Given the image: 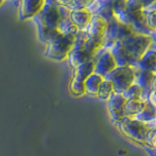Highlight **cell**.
I'll return each mask as SVG.
<instances>
[{
	"label": "cell",
	"instance_id": "obj_1",
	"mask_svg": "<svg viewBox=\"0 0 156 156\" xmlns=\"http://www.w3.org/2000/svg\"><path fill=\"white\" fill-rule=\"evenodd\" d=\"M75 42V36L61 33L55 40L47 45L45 57L53 61L67 60Z\"/></svg>",
	"mask_w": 156,
	"mask_h": 156
},
{
	"label": "cell",
	"instance_id": "obj_2",
	"mask_svg": "<svg viewBox=\"0 0 156 156\" xmlns=\"http://www.w3.org/2000/svg\"><path fill=\"white\" fill-rule=\"evenodd\" d=\"M116 125L125 136L141 144H145L148 132L152 128L148 124L143 123L136 118H130V117H125L119 123H116Z\"/></svg>",
	"mask_w": 156,
	"mask_h": 156
},
{
	"label": "cell",
	"instance_id": "obj_3",
	"mask_svg": "<svg viewBox=\"0 0 156 156\" xmlns=\"http://www.w3.org/2000/svg\"><path fill=\"white\" fill-rule=\"evenodd\" d=\"M136 68L131 66L117 67L111 73L105 77V79L109 80L114 87L115 93H123L129 87L135 84L136 81Z\"/></svg>",
	"mask_w": 156,
	"mask_h": 156
},
{
	"label": "cell",
	"instance_id": "obj_4",
	"mask_svg": "<svg viewBox=\"0 0 156 156\" xmlns=\"http://www.w3.org/2000/svg\"><path fill=\"white\" fill-rule=\"evenodd\" d=\"M152 42L153 40L150 35L136 32L127 37L123 41H121L122 45L134 57L136 62L149 50Z\"/></svg>",
	"mask_w": 156,
	"mask_h": 156
},
{
	"label": "cell",
	"instance_id": "obj_5",
	"mask_svg": "<svg viewBox=\"0 0 156 156\" xmlns=\"http://www.w3.org/2000/svg\"><path fill=\"white\" fill-rule=\"evenodd\" d=\"M108 23L107 30L105 33V45L104 49H108L116 42H121L127 37H129L133 33H135L134 28L129 24H126L119 22L117 19H114Z\"/></svg>",
	"mask_w": 156,
	"mask_h": 156
},
{
	"label": "cell",
	"instance_id": "obj_6",
	"mask_svg": "<svg viewBox=\"0 0 156 156\" xmlns=\"http://www.w3.org/2000/svg\"><path fill=\"white\" fill-rule=\"evenodd\" d=\"M95 58H96L95 72L105 78L118 67L114 57L106 49H102L96 56Z\"/></svg>",
	"mask_w": 156,
	"mask_h": 156
},
{
	"label": "cell",
	"instance_id": "obj_7",
	"mask_svg": "<svg viewBox=\"0 0 156 156\" xmlns=\"http://www.w3.org/2000/svg\"><path fill=\"white\" fill-rule=\"evenodd\" d=\"M106 102L107 110L109 112L111 119L115 123H119L120 121L125 118V105L127 100L125 99L123 94H121V93H114Z\"/></svg>",
	"mask_w": 156,
	"mask_h": 156
},
{
	"label": "cell",
	"instance_id": "obj_8",
	"mask_svg": "<svg viewBox=\"0 0 156 156\" xmlns=\"http://www.w3.org/2000/svg\"><path fill=\"white\" fill-rule=\"evenodd\" d=\"M45 6V0H20L19 20L21 22L33 19Z\"/></svg>",
	"mask_w": 156,
	"mask_h": 156
},
{
	"label": "cell",
	"instance_id": "obj_9",
	"mask_svg": "<svg viewBox=\"0 0 156 156\" xmlns=\"http://www.w3.org/2000/svg\"><path fill=\"white\" fill-rule=\"evenodd\" d=\"M32 20H37L46 27L58 28L61 20L58 6H51V5L45 4V6L39 12V14L36 15Z\"/></svg>",
	"mask_w": 156,
	"mask_h": 156
},
{
	"label": "cell",
	"instance_id": "obj_10",
	"mask_svg": "<svg viewBox=\"0 0 156 156\" xmlns=\"http://www.w3.org/2000/svg\"><path fill=\"white\" fill-rule=\"evenodd\" d=\"M106 50H108L112 54V56L114 57L116 61L117 66L119 67H125V66L136 67L138 62L126 50L120 41L114 43L113 45L110 46L108 49H106Z\"/></svg>",
	"mask_w": 156,
	"mask_h": 156
},
{
	"label": "cell",
	"instance_id": "obj_11",
	"mask_svg": "<svg viewBox=\"0 0 156 156\" xmlns=\"http://www.w3.org/2000/svg\"><path fill=\"white\" fill-rule=\"evenodd\" d=\"M113 2L114 0H94L87 9L93 15L101 16L109 23L116 19L113 11Z\"/></svg>",
	"mask_w": 156,
	"mask_h": 156
},
{
	"label": "cell",
	"instance_id": "obj_12",
	"mask_svg": "<svg viewBox=\"0 0 156 156\" xmlns=\"http://www.w3.org/2000/svg\"><path fill=\"white\" fill-rule=\"evenodd\" d=\"M107 27H108V23L104 18L98 16V15H94L84 31L91 38L101 39L105 36Z\"/></svg>",
	"mask_w": 156,
	"mask_h": 156
},
{
	"label": "cell",
	"instance_id": "obj_13",
	"mask_svg": "<svg viewBox=\"0 0 156 156\" xmlns=\"http://www.w3.org/2000/svg\"><path fill=\"white\" fill-rule=\"evenodd\" d=\"M156 72L150 70H140L136 68V81L135 84L139 85L144 92V100L147 101V97L149 92L152 90L153 82L155 79Z\"/></svg>",
	"mask_w": 156,
	"mask_h": 156
},
{
	"label": "cell",
	"instance_id": "obj_14",
	"mask_svg": "<svg viewBox=\"0 0 156 156\" xmlns=\"http://www.w3.org/2000/svg\"><path fill=\"white\" fill-rule=\"evenodd\" d=\"M33 21L35 23L36 27H37V34H38L39 40L43 43H45L46 45H49V44L53 42L62 33L58 30V28H49V27H46L45 26H43V24L39 21H37V20H33Z\"/></svg>",
	"mask_w": 156,
	"mask_h": 156
},
{
	"label": "cell",
	"instance_id": "obj_15",
	"mask_svg": "<svg viewBox=\"0 0 156 156\" xmlns=\"http://www.w3.org/2000/svg\"><path fill=\"white\" fill-rule=\"evenodd\" d=\"M95 66H96V58L88 61L82 65L78 66L73 69L72 79L79 80L84 82L88 77L95 72Z\"/></svg>",
	"mask_w": 156,
	"mask_h": 156
},
{
	"label": "cell",
	"instance_id": "obj_16",
	"mask_svg": "<svg viewBox=\"0 0 156 156\" xmlns=\"http://www.w3.org/2000/svg\"><path fill=\"white\" fill-rule=\"evenodd\" d=\"M93 15L88 9L76 10V11H71L70 20L71 22L79 27L80 30H85L88 24L90 23L93 18Z\"/></svg>",
	"mask_w": 156,
	"mask_h": 156
},
{
	"label": "cell",
	"instance_id": "obj_17",
	"mask_svg": "<svg viewBox=\"0 0 156 156\" xmlns=\"http://www.w3.org/2000/svg\"><path fill=\"white\" fill-rule=\"evenodd\" d=\"M136 68L156 72V49H149L138 61Z\"/></svg>",
	"mask_w": 156,
	"mask_h": 156
},
{
	"label": "cell",
	"instance_id": "obj_18",
	"mask_svg": "<svg viewBox=\"0 0 156 156\" xmlns=\"http://www.w3.org/2000/svg\"><path fill=\"white\" fill-rule=\"evenodd\" d=\"M92 58H92L84 49H72L67 57V62L68 66L74 69L78 66L92 60Z\"/></svg>",
	"mask_w": 156,
	"mask_h": 156
},
{
	"label": "cell",
	"instance_id": "obj_19",
	"mask_svg": "<svg viewBox=\"0 0 156 156\" xmlns=\"http://www.w3.org/2000/svg\"><path fill=\"white\" fill-rule=\"evenodd\" d=\"M104 79H105V77L101 76L100 74H98L96 72L91 74L84 81L85 95H88L90 97H97L100 86L101 84V82L104 81Z\"/></svg>",
	"mask_w": 156,
	"mask_h": 156
},
{
	"label": "cell",
	"instance_id": "obj_20",
	"mask_svg": "<svg viewBox=\"0 0 156 156\" xmlns=\"http://www.w3.org/2000/svg\"><path fill=\"white\" fill-rule=\"evenodd\" d=\"M134 118L152 127L153 123L156 121V107H154L153 105H151L147 102L144 108L139 114H136Z\"/></svg>",
	"mask_w": 156,
	"mask_h": 156
},
{
	"label": "cell",
	"instance_id": "obj_21",
	"mask_svg": "<svg viewBox=\"0 0 156 156\" xmlns=\"http://www.w3.org/2000/svg\"><path fill=\"white\" fill-rule=\"evenodd\" d=\"M147 101L140 99V100H130L127 101L125 105V114L126 117H130V118H134V117L139 114L140 112L143 110Z\"/></svg>",
	"mask_w": 156,
	"mask_h": 156
},
{
	"label": "cell",
	"instance_id": "obj_22",
	"mask_svg": "<svg viewBox=\"0 0 156 156\" xmlns=\"http://www.w3.org/2000/svg\"><path fill=\"white\" fill-rule=\"evenodd\" d=\"M115 93L113 84L107 79H104V81L101 82V84L100 86L99 92H98V98L101 101H108L109 98Z\"/></svg>",
	"mask_w": 156,
	"mask_h": 156
},
{
	"label": "cell",
	"instance_id": "obj_23",
	"mask_svg": "<svg viewBox=\"0 0 156 156\" xmlns=\"http://www.w3.org/2000/svg\"><path fill=\"white\" fill-rule=\"evenodd\" d=\"M122 94H123V96L125 97V99L127 101L140 100V99L144 100V90L136 84H133L131 87H129L125 92L122 93Z\"/></svg>",
	"mask_w": 156,
	"mask_h": 156
},
{
	"label": "cell",
	"instance_id": "obj_24",
	"mask_svg": "<svg viewBox=\"0 0 156 156\" xmlns=\"http://www.w3.org/2000/svg\"><path fill=\"white\" fill-rule=\"evenodd\" d=\"M69 92L73 96H83L85 95V86L84 82L71 79L69 84Z\"/></svg>",
	"mask_w": 156,
	"mask_h": 156
},
{
	"label": "cell",
	"instance_id": "obj_25",
	"mask_svg": "<svg viewBox=\"0 0 156 156\" xmlns=\"http://www.w3.org/2000/svg\"><path fill=\"white\" fill-rule=\"evenodd\" d=\"M126 8L130 13H140L146 9L140 0H126Z\"/></svg>",
	"mask_w": 156,
	"mask_h": 156
},
{
	"label": "cell",
	"instance_id": "obj_26",
	"mask_svg": "<svg viewBox=\"0 0 156 156\" xmlns=\"http://www.w3.org/2000/svg\"><path fill=\"white\" fill-rule=\"evenodd\" d=\"M94 0H72L70 4L67 5V8L70 11H76V10L87 9L92 4Z\"/></svg>",
	"mask_w": 156,
	"mask_h": 156
},
{
	"label": "cell",
	"instance_id": "obj_27",
	"mask_svg": "<svg viewBox=\"0 0 156 156\" xmlns=\"http://www.w3.org/2000/svg\"><path fill=\"white\" fill-rule=\"evenodd\" d=\"M88 38H89V36L87 35V33L84 30H80L79 33L75 36V42L72 49H84L85 43L88 40Z\"/></svg>",
	"mask_w": 156,
	"mask_h": 156
},
{
	"label": "cell",
	"instance_id": "obj_28",
	"mask_svg": "<svg viewBox=\"0 0 156 156\" xmlns=\"http://www.w3.org/2000/svg\"><path fill=\"white\" fill-rule=\"evenodd\" d=\"M146 23L150 30H154L156 28V9L146 11Z\"/></svg>",
	"mask_w": 156,
	"mask_h": 156
},
{
	"label": "cell",
	"instance_id": "obj_29",
	"mask_svg": "<svg viewBox=\"0 0 156 156\" xmlns=\"http://www.w3.org/2000/svg\"><path fill=\"white\" fill-rule=\"evenodd\" d=\"M113 11L115 18L126 11V0H114L113 2Z\"/></svg>",
	"mask_w": 156,
	"mask_h": 156
},
{
	"label": "cell",
	"instance_id": "obj_30",
	"mask_svg": "<svg viewBox=\"0 0 156 156\" xmlns=\"http://www.w3.org/2000/svg\"><path fill=\"white\" fill-rule=\"evenodd\" d=\"M144 144H147L151 147L156 148V127H152L148 132Z\"/></svg>",
	"mask_w": 156,
	"mask_h": 156
},
{
	"label": "cell",
	"instance_id": "obj_31",
	"mask_svg": "<svg viewBox=\"0 0 156 156\" xmlns=\"http://www.w3.org/2000/svg\"><path fill=\"white\" fill-rule=\"evenodd\" d=\"M147 102L151 105L156 107V89H152L148 94L147 97Z\"/></svg>",
	"mask_w": 156,
	"mask_h": 156
},
{
	"label": "cell",
	"instance_id": "obj_32",
	"mask_svg": "<svg viewBox=\"0 0 156 156\" xmlns=\"http://www.w3.org/2000/svg\"><path fill=\"white\" fill-rule=\"evenodd\" d=\"M145 149L150 156H156V148H153V147H151V146L145 144Z\"/></svg>",
	"mask_w": 156,
	"mask_h": 156
},
{
	"label": "cell",
	"instance_id": "obj_33",
	"mask_svg": "<svg viewBox=\"0 0 156 156\" xmlns=\"http://www.w3.org/2000/svg\"><path fill=\"white\" fill-rule=\"evenodd\" d=\"M140 1L144 4L145 8H148L149 6H151V5L156 2V0H140Z\"/></svg>",
	"mask_w": 156,
	"mask_h": 156
},
{
	"label": "cell",
	"instance_id": "obj_34",
	"mask_svg": "<svg viewBox=\"0 0 156 156\" xmlns=\"http://www.w3.org/2000/svg\"><path fill=\"white\" fill-rule=\"evenodd\" d=\"M46 5H51V6H58L57 0H45Z\"/></svg>",
	"mask_w": 156,
	"mask_h": 156
},
{
	"label": "cell",
	"instance_id": "obj_35",
	"mask_svg": "<svg viewBox=\"0 0 156 156\" xmlns=\"http://www.w3.org/2000/svg\"><path fill=\"white\" fill-rule=\"evenodd\" d=\"M58 5H63V6H67L68 4H70L72 0H57Z\"/></svg>",
	"mask_w": 156,
	"mask_h": 156
},
{
	"label": "cell",
	"instance_id": "obj_36",
	"mask_svg": "<svg viewBox=\"0 0 156 156\" xmlns=\"http://www.w3.org/2000/svg\"><path fill=\"white\" fill-rule=\"evenodd\" d=\"M150 37L152 38L153 42H156V28L154 29V30H152L150 32Z\"/></svg>",
	"mask_w": 156,
	"mask_h": 156
},
{
	"label": "cell",
	"instance_id": "obj_37",
	"mask_svg": "<svg viewBox=\"0 0 156 156\" xmlns=\"http://www.w3.org/2000/svg\"><path fill=\"white\" fill-rule=\"evenodd\" d=\"M8 1H10L11 3H14V4H16V3H20V0H8Z\"/></svg>",
	"mask_w": 156,
	"mask_h": 156
},
{
	"label": "cell",
	"instance_id": "obj_38",
	"mask_svg": "<svg viewBox=\"0 0 156 156\" xmlns=\"http://www.w3.org/2000/svg\"><path fill=\"white\" fill-rule=\"evenodd\" d=\"M152 89H156V75H155V79H154V82H153Z\"/></svg>",
	"mask_w": 156,
	"mask_h": 156
},
{
	"label": "cell",
	"instance_id": "obj_39",
	"mask_svg": "<svg viewBox=\"0 0 156 156\" xmlns=\"http://www.w3.org/2000/svg\"><path fill=\"white\" fill-rule=\"evenodd\" d=\"M5 1H6V0H1V5H2V4H3V3L5 2Z\"/></svg>",
	"mask_w": 156,
	"mask_h": 156
}]
</instances>
